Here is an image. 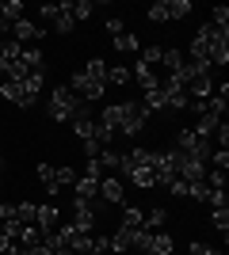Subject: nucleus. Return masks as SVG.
<instances>
[{"instance_id": "1", "label": "nucleus", "mask_w": 229, "mask_h": 255, "mask_svg": "<svg viewBox=\"0 0 229 255\" xmlns=\"http://www.w3.org/2000/svg\"><path fill=\"white\" fill-rule=\"evenodd\" d=\"M145 126H149L145 107L134 103V99H122V103H119V133H126V137H142Z\"/></svg>"}, {"instance_id": "2", "label": "nucleus", "mask_w": 229, "mask_h": 255, "mask_svg": "<svg viewBox=\"0 0 229 255\" xmlns=\"http://www.w3.org/2000/svg\"><path fill=\"white\" fill-rule=\"evenodd\" d=\"M80 103H84V99H76L73 92H69V84H57L54 92H50V118H54V122H73Z\"/></svg>"}, {"instance_id": "3", "label": "nucleus", "mask_w": 229, "mask_h": 255, "mask_svg": "<svg viewBox=\"0 0 229 255\" xmlns=\"http://www.w3.org/2000/svg\"><path fill=\"white\" fill-rule=\"evenodd\" d=\"M42 34H46V27H38V23H34V19H27V15L11 23V38H15L19 46H31L34 38H42Z\"/></svg>"}, {"instance_id": "4", "label": "nucleus", "mask_w": 229, "mask_h": 255, "mask_svg": "<svg viewBox=\"0 0 229 255\" xmlns=\"http://www.w3.org/2000/svg\"><path fill=\"white\" fill-rule=\"evenodd\" d=\"M96 206L99 202H76L73 198V229L92 233V229H96Z\"/></svg>"}, {"instance_id": "5", "label": "nucleus", "mask_w": 229, "mask_h": 255, "mask_svg": "<svg viewBox=\"0 0 229 255\" xmlns=\"http://www.w3.org/2000/svg\"><path fill=\"white\" fill-rule=\"evenodd\" d=\"M0 96L8 99V103H15V107H34V99L27 96L23 80H0Z\"/></svg>"}, {"instance_id": "6", "label": "nucleus", "mask_w": 229, "mask_h": 255, "mask_svg": "<svg viewBox=\"0 0 229 255\" xmlns=\"http://www.w3.org/2000/svg\"><path fill=\"white\" fill-rule=\"evenodd\" d=\"M176 175L184 183H199L203 175H207V160H195V156H184L180 160V168H176Z\"/></svg>"}, {"instance_id": "7", "label": "nucleus", "mask_w": 229, "mask_h": 255, "mask_svg": "<svg viewBox=\"0 0 229 255\" xmlns=\"http://www.w3.org/2000/svg\"><path fill=\"white\" fill-rule=\"evenodd\" d=\"M99 198L111 206H119L122 198H126V187H122V179H115V175H103L99 179Z\"/></svg>"}, {"instance_id": "8", "label": "nucleus", "mask_w": 229, "mask_h": 255, "mask_svg": "<svg viewBox=\"0 0 229 255\" xmlns=\"http://www.w3.org/2000/svg\"><path fill=\"white\" fill-rule=\"evenodd\" d=\"M73 198H76V202H99V179L76 175V183H73Z\"/></svg>"}, {"instance_id": "9", "label": "nucleus", "mask_w": 229, "mask_h": 255, "mask_svg": "<svg viewBox=\"0 0 229 255\" xmlns=\"http://www.w3.org/2000/svg\"><path fill=\"white\" fill-rule=\"evenodd\" d=\"M57 221H61V213H57L54 202H46V206H38V210H34V225H38L42 233H54Z\"/></svg>"}, {"instance_id": "10", "label": "nucleus", "mask_w": 229, "mask_h": 255, "mask_svg": "<svg viewBox=\"0 0 229 255\" xmlns=\"http://www.w3.org/2000/svg\"><path fill=\"white\" fill-rule=\"evenodd\" d=\"M149 160H153V152L149 149H130V152H122V175H130L134 168H149Z\"/></svg>"}, {"instance_id": "11", "label": "nucleus", "mask_w": 229, "mask_h": 255, "mask_svg": "<svg viewBox=\"0 0 229 255\" xmlns=\"http://www.w3.org/2000/svg\"><path fill=\"white\" fill-rule=\"evenodd\" d=\"M19 61H23V69H27V76L46 73V57H42V50H34V46H23Z\"/></svg>"}, {"instance_id": "12", "label": "nucleus", "mask_w": 229, "mask_h": 255, "mask_svg": "<svg viewBox=\"0 0 229 255\" xmlns=\"http://www.w3.org/2000/svg\"><path fill=\"white\" fill-rule=\"evenodd\" d=\"M134 80H138V88H142V92H149V88H157V80H161V76H157V69H149V65L145 61H134Z\"/></svg>"}, {"instance_id": "13", "label": "nucleus", "mask_w": 229, "mask_h": 255, "mask_svg": "<svg viewBox=\"0 0 229 255\" xmlns=\"http://www.w3.org/2000/svg\"><path fill=\"white\" fill-rule=\"evenodd\" d=\"M54 31L57 34H73L76 31V19H73V4H57V19H54Z\"/></svg>"}, {"instance_id": "14", "label": "nucleus", "mask_w": 229, "mask_h": 255, "mask_svg": "<svg viewBox=\"0 0 229 255\" xmlns=\"http://www.w3.org/2000/svg\"><path fill=\"white\" fill-rule=\"evenodd\" d=\"M142 107H145V115H164V111H168V103H164V92H161V88H149V92H142Z\"/></svg>"}, {"instance_id": "15", "label": "nucleus", "mask_w": 229, "mask_h": 255, "mask_svg": "<svg viewBox=\"0 0 229 255\" xmlns=\"http://www.w3.org/2000/svg\"><path fill=\"white\" fill-rule=\"evenodd\" d=\"M130 240H134V233L119 225V229L107 236V248H111V252H119V255H130Z\"/></svg>"}, {"instance_id": "16", "label": "nucleus", "mask_w": 229, "mask_h": 255, "mask_svg": "<svg viewBox=\"0 0 229 255\" xmlns=\"http://www.w3.org/2000/svg\"><path fill=\"white\" fill-rule=\"evenodd\" d=\"M111 46H115L119 53H138V50H142V42H138V34H134V31L115 34V38H111Z\"/></svg>"}, {"instance_id": "17", "label": "nucleus", "mask_w": 229, "mask_h": 255, "mask_svg": "<svg viewBox=\"0 0 229 255\" xmlns=\"http://www.w3.org/2000/svg\"><path fill=\"white\" fill-rule=\"evenodd\" d=\"M184 61H187V53H184V50H164V57H161V65H164V76L180 73V69H184Z\"/></svg>"}, {"instance_id": "18", "label": "nucleus", "mask_w": 229, "mask_h": 255, "mask_svg": "<svg viewBox=\"0 0 229 255\" xmlns=\"http://www.w3.org/2000/svg\"><path fill=\"white\" fill-rule=\"evenodd\" d=\"M122 229H130V233L145 229V213L138 210V206H126V210H122Z\"/></svg>"}, {"instance_id": "19", "label": "nucleus", "mask_w": 229, "mask_h": 255, "mask_svg": "<svg viewBox=\"0 0 229 255\" xmlns=\"http://www.w3.org/2000/svg\"><path fill=\"white\" fill-rule=\"evenodd\" d=\"M73 183H76V171L69 168V164L54 168V187H57V191H73Z\"/></svg>"}, {"instance_id": "20", "label": "nucleus", "mask_w": 229, "mask_h": 255, "mask_svg": "<svg viewBox=\"0 0 229 255\" xmlns=\"http://www.w3.org/2000/svg\"><path fill=\"white\" fill-rule=\"evenodd\" d=\"M130 183H134V187H142V191H149V187H157V175H153V168H134Z\"/></svg>"}, {"instance_id": "21", "label": "nucleus", "mask_w": 229, "mask_h": 255, "mask_svg": "<svg viewBox=\"0 0 229 255\" xmlns=\"http://www.w3.org/2000/svg\"><path fill=\"white\" fill-rule=\"evenodd\" d=\"M168 8V19H187L191 15V0H164Z\"/></svg>"}, {"instance_id": "22", "label": "nucleus", "mask_w": 229, "mask_h": 255, "mask_svg": "<svg viewBox=\"0 0 229 255\" xmlns=\"http://www.w3.org/2000/svg\"><path fill=\"white\" fill-rule=\"evenodd\" d=\"M84 73L92 76V80H99V84H107V61H103V57H92V61L84 65Z\"/></svg>"}, {"instance_id": "23", "label": "nucleus", "mask_w": 229, "mask_h": 255, "mask_svg": "<svg viewBox=\"0 0 229 255\" xmlns=\"http://www.w3.org/2000/svg\"><path fill=\"white\" fill-rule=\"evenodd\" d=\"M96 160H99V168H103V171H115V168H122V152H115V149H103Z\"/></svg>"}, {"instance_id": "24", "label": "nucleus", "mask_w": 229, "mask_h": 255, "mask_svg": "<svg viewBox=\"0 0 229 255\" xmlns=\"http://www.w3.org/2000/svg\"><path fill=\"white\" fill-rule=\"evenodd\" d=\"M92 15H96V4H92V0H76V4H73V19L76 23L92 19Z\"/></svg>"}, {"instance_id": "25", "label": "nucleus", "mask_w": 229, "mask_h": 255, "mask_svg": "<svg viewBox=\"0 0 229 255\" xmlns=\"http://www.w3.org/2000/svg\"><path fill=\"white\" fill-rule=\"evenodd\" d=\"M34 210H38L34 202H19L15 206V221L19 225H34Z\"/></svg>"}, {"instance_id": "26", "label": "nucleus", "mask_w": 229, "mask_h": 255, "mask_svg": "<svg viewBox=\"0 0 229 255\" xmlns=\"http://www.w3.org/2000/svg\"><path fill=\"white\" fill-rule=\"evenodd\" d=\"M164 217H168L164 210H149V213H145V229H149V233H164V229H161Z\"/></svg>"}, {"instance_id": "27", "label": "nucleus", "mask_w": 229, "mask_h": 255, "mask_svg": "<svg viewBox=\"0 0 229 255\" xmlns=\"http://www.w3.org/2000/svg\"><path fill=\"white\" fill-rule=\"evenodd\" d=\"M161 57H164V46H145L138 61H145V65H149V69H153V65H161Z\"/></svg>"}, {"instance_id": "28", "label": "nucleus", "mask_w": 229, "mask_h": 255, "mask_svg": "<svg viewBox=\"0 0 229 255\" xmlns=\"http://www.w3.org/2000/svg\"><path fill=\"white\" fill-rule=\"evenodd\" d=\"M207 194H210V187L203 179H199V183H187V198H191V202H207Z\"/></svg>"}, {"instance_id": "29", "label": "nucleus", "mask_w": 229, "mask_h": 255, "mask_svg": "<svg viewBox=\"0 0 229 255\" xmlns=\"http://www.w3.org/2000/svg\"><path fill=\"white\" fill-rule=\"evenodd\" d=\"M210 225L226 236V233H229V210H210Z\"/></svg>"}, {"instance_id": "30", "label": "nucleus", "mask_w": 229, "mask_h": 255, "mask_svg": "<svg viewBox=\"0 0 229 255\" xmlns=\"http://www.w3.org/2000/svg\"><path fill=\"white\" fill-rule=\"evenodd\" d=\"M107 84H130V69H126V65L107 69Z\"/></svg>"}, {"instance_id": "31", "label": "nucleus", "mask_w": 229, "mask_h": 255, "mask_svg": "<svg viewBox=\"0 0 229 255\" xmlns=\"http://www.w3.org/2000/svg\"><path fill=\"white\" fill-rule=\"evenodd\" d=\"M54 19H57V4H42L38 8V27H46V23L54 27Z\"/></svg>"}, {"instance_id": "32", "label": "nucleus", "mask_w": 229, "mask_h": 255, "mask_svg": "<svg viewBox=\"0 0 229 255\" xmlns=\"http://www.w3.org/2000/svg\"><path fill=\"white\" fill-rule=\"evenodd\" d=\"M207 202H210V210H229V194L226 191H210Z\"/></svg>"}, {"instance_id": "33", "label": "nucleus", "mask_w": 229, "mask_h": 255, "mask_svg": "<svg viewBox=\"0 0 229 255\" xmlns=\"http://www.w3.org/2000/svg\"><path fill=\"white\" fill-rule=\"evenodd\" d=\"M4 19H8V23L23 19V4H19V0H8V4H4Z\"/></svg>"}, {"instance_id": "34", "label": "nucleus", "mask_w": 229, "mask_h": 255, "mask_svg": "<svg viewBox=\"0 0 229 255\" xmlns=\"http://www.w3.org/2000/svg\"><path fill=\"white\" fill-rule=\"evenodd\" d=\"M149 19H153V23H164V19H168V8H164V0H157V4L149 8Z\"/></svg>"}, {"instance_id": "35", "label": "nucleus", "mask_w": 229, "mask_h": 255, "mask_svg": "<svg viewBox=\"0 0 229 255\" xmlns=\"http://www.w3.org/2000/svg\"><path fill=\"white\" fill-rule=\"evenodd\" d=\"M214 27H222V31H229V8H214Z\"/></svg>"}, {"instance_id": "36", "label": "nucleus", "mask_w": 229, "mask_h": 255, "mask_svg": "<svg viewBox=\"0 0 229 255\" xmlns=\"http://www.w3.org/2000/svg\"><path fill=\"white\" fill-rule=\"evenodd\" d=\"M187 255H222V252H218V248H207V244H199V240H191Z\"/></svg>"}, {"instance_id": "37", "label": "nucleus", "mask_w": 229, "mask_h": 255, "mask_svg": "<svg viewBox=\"0 0 229 255\" xmlns=\"http://www.w3.org/2000/svg\"><path fill=\"white\" fill-rule=\"evenodd\" d=\"M168 191H172V194H176V198H187V183H184V179H180V175H176V179H172V183H168Z\"/></svg>"}, {"instance_id": "38", "label": "nucleus", "mask_w": 229, "mask_h": 255, "mask_svg": "<svg viewBox=\"0 0 229 255\" xmlns=\"http://www.w3.org/2000/svg\"><path fill=\"white\" fill-rule=\"evenodd\" d=\"M122 31H126V23H122L119 15H111V19H107V34L115 38V34H122Z\"/></svg>"}, {"instance_id": "39", "label": "nucleus", "mask_w": 229, "mask_h": 255, "mask_svg": "<svg viewBox=\"0 0 229 255\" xmlns=\"http://www.w3.org/2000/svg\"><path fill=\"white\" fill-rule=\"evenodd\" d=\"M0 15H4V0H0Z\"/></svg>"}, {"instance_id": "40", "label": "nucleus", "mask_w": 229, "mask_h": 255, "mask_svg": "<svg viewBox=\"0 0 229 255\" xmlns=\"http://www.w3.org/2000/svg\"><path fill=\"white\" fill-rule=\"evenodd\" d=\"M0 168H4V156H0Z\"/></svg>"}, {"instance_id": "41", "label": "nucleus", "mask_w": 229, "mask_h": 255, "mask_svg": "<svg viewBox=\"0 0 229 255\" xmlns=\"http://www.w3.org/2000/svg\"><path fill=\"white\" fill-rule=\"evenodd\" d=\"M88 255H99V252H88Z\"/></svg>"}, {"instance_id": "42", "label": "nucleus", "mask_w": 229, "mask_h": 255, "mask_svg": "<svg viewBox=\"0 0 229 255\" xmlns=\"http://www.w3.org/2000/svg\"><path fill=\"white\" fill-rule=\"evenodd\" d=\"M0 46H4V38H0Z\"/></svg>"}]
</instances>
